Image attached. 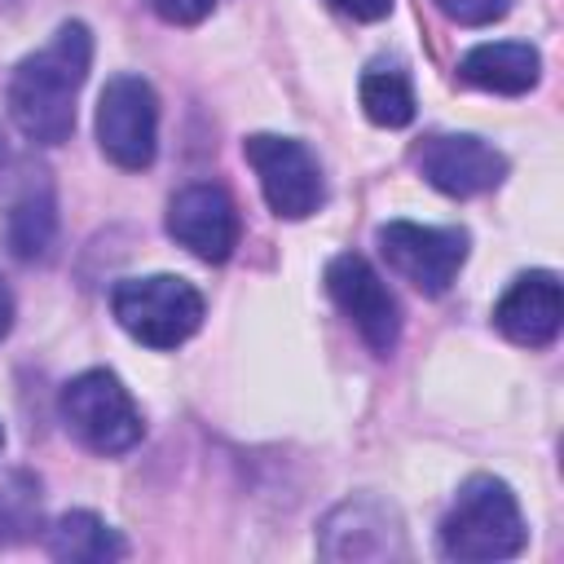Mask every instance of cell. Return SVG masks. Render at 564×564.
Here are the masks:
<instances>
[{"mask_svg":"<svg viewBox=\"0 0 564 564\" xmlns=\"http://www.w3.org/2000/svg\"><path fill=\"white\" fill-rule=\"evenodd\" d=\"M379 251L410 286H419L423 295H445L467 260V229L388 220L379 225Z\"/></svg>","mask_w":564,"mask_h":564,"instance_id":"52a82bcc","label":"cell"},{"mask_svg":"<svg viewBox=\"0 0 564 564\" xmlns=\"http://www.w3.org/2000/svg\"><path fill=\"white\" fill-rule=\"evenodd\" d=\"M560 317H564V291L551 269L520 273L494 304V326L520 348H546L560 335Z\"/></svg>","mask_w":564,"mask_h":564,"instance_id":"7c38bea8","label":"cell"},{"mask_svg":"<svg viewBox=\"0 0 564 564\" xmlns=\"http://www.w3.org/2000/svg\"><path fill=\"white\" fill-rule=\"evenodd\" d=\"M97 145L110 163L141 172L159 154V97L141 75L106 79L97 97Z\"/></svg>","mask_w":564,"mask_h":564,"instance_id":"5b68a950","label":"cell"},{"mask_svg":"<svg viewBox=\"0 0 564 564\" xmlns=\"http://www.w3.org/2000/svg\"><path fill=\"white\" fill-rule=\"evenodd\" d=\"M40 524V489L26 476L0 485V542H18Z\"/></svg>","mask_w":564,"mask_h":564,"instance_id":"e0dca14e","label":"cell"},{"mask_svg":"<svg viewBox=\"0 0 564 564\" xmlns=\"http://www.w3.org/2000/svg\"><path fill=\"white\" fill-rule=\"evenodd\" d=\"M167 234L203 264H225L238 247V207L225 185L198 181L172 194L167 203Z\"/></svg>","mask_w":564,"mask_h":564,"instance_id":"9c48e42d","label":"cell"},{"mask_svg":"<svg viewBox=\"0 0 564 564\" xmlns=\"http://www.w3.org/2000/svg\"><path fill=\"white\" fill-rule=\"evenodd\" d=\"M361 110L370 123L379 128H405L414 119V93H410V79L401 70H388V66H370L361 75Z\"/></svg>","mask_w":564,"mask_h":564,"instance_id":"2e32d148","label":"cell"},{"mask_svg":"<svg viewBox=\"0 0 564 564\" xmlns=\"http://www.w3.org/2000/svg\"><path fill=\"white\" fill-rule=\"evenodd\" d=\"M0 445H4V427H0Z\"/></svg>","mask_w":564,"mask_h":564,"instance_id":"603a6c76","label":"cell"},{"mask_svg":"<svg viewBox=\"0 0 564 564\" xmlns=\"http://www.w3.org/2000/svg\"><path fill=\"white\" fill-rule=\"evenodd\" d=\"M115 322L145 348H176L203 326V295L176 273L123 278L110 291Z\"/></svg>","mask_w":564,"mask_h":564,"instance_id":"3957f363","label":"cell"},{"mask_svg":"<svg viewBox=\"0 0 564 564\" xmlns=\"http://www.w3.org/2000/svg\"><path fill=\"white\" fill-rule=\"evenodd\" d=\"M145 4L172 26H194L216 9V0H145Z\"/></svg>","mask_w":564,"mask_h":564,"instance_id":"d6986e66","label":"cell"},{"mask_svg":"<svg viewBox=\"0 0 564 564\" xmlns=\"http://www.w3.org/2000/svg\"><path fill=\"white\" fill-rule=\"evenodd\" d=\"M322 555L326 560H392L405 555L401 520L379 498H352L339 502L322 520Z\"/></svg>","mask_w":564,"mask_h":564,"instance_id":"8fae6325","label":"cell"},{"mask_svg":"<svg viewBox=\"0 0 564 564\" xmlns=\"http://www.w3.org/2000/svg\"><path fill=\"white\" fill-rule=\"evenodd\" d=\"M57 234V212H53V189L48 181H26V189L13 198L4 216V238L18 260H44Z\"/></svg>","mask_w":564,"mask_h":564,"instance_id":"9a60e30c","label":"cell"},{"mask_svg":"<svg viewBox=\"0 0 564 564\" xmlns=\"http://www.w3.org/2000/svg\"><path fill=\"white\" fill-rule=\"evenodd\" d=\"M0 163H4V141H0Z\"/></svg>","mask_w":564,"mask_h":564,"instance_id":"7402d4cb","label":"cell"},{"mask_svg":"<svg viewBox=\"0 0 564 564\" xmlns=\"http://www.w3.org/2000/svg\"><path fill=\"white\" fill-rule=\"evenodd\" d=\"M326 4L348 13V18H357V22H379V18L392 13V0H326Z\"/></svg>","mask_w":564,"mask_h":564,"instance_id":"ffe728a7","label":"cell"},{"mask_svg":"<svg viewBox=\"0 0 564 564\" xmlns=\"http://www.w3.org/2000/svg\"><path fill=\"white\" fill-rule=\"evenodd\" d=\"M326 295L335 300V308L357 326V335L388 357L401 339V308L397 295L388 291V282L375 273V264L357 251H339L326 264Z\"/></svg>","mask_w":564,"mask_h":564,"instance_id":"ba28073f","label":"cell"},{"mask_svg":"<svg viewBox=\"0 0 564 564\" xmlns=\"http://www.w3.org/2000/svg\"><path fill=\"white\" fill-rule=\"evenodd\" d=\"M48 555L62 560V564H110L128 551V542L93 511H66L48 524V538H44Z\"/></svg>","mask_w":564,"mask_h":564,"instance_id":"5bb4252c","label":"cell"},{"mask_svg":"<svg viewBox=\"0 0 564 564\" xmlns=\"http://www.w3.org/2000/svg\"><path fill=\"white\" fill-rule=\"evenodd\" d=\"M57 410H62L66 432L84 449H93V454H123L145 432L132 392L110 370H84V375H75L62 388Z\"/></svg>","mask_w":564,"mask_h":564,"instance_id":"277c9868","label":"cell"},{"mask_svg":"<svg viewBox=\"0 0 564 564\" xmlns=\"http://www.w3.org/2000/svg\"><path fill=\"white\" fill-rule=\"evenodd\" d=\"M242 154L260 181V194L273 216L282 220H304L322 207V167L308 154L304 141L278 137V132H256L242 141Z\"/></svg>","mask_w":564,"mask_h":564,"instance_id":"8992f818","label":"cell"},{"mask_svg":"<svg viewBox=\"0 0 564 564\" xmlns=\"http://www.w3.org/2000/svg\"><path fill=\"white\" fill-rule=\"evenodd\" d=\"M93 35L84 22H62L44 48L18 62L9 79V119L35 145H62L75 132V97L88 79Z\"/></svg>","mask_w":564,"mask_h":564,"instance_id":"6da1fadb","label":"cell"},{"mask_svg":"<svg viewBox=\"0 0 564 564\" xmlns=\"http://www.w3.org/2000/svg\"><path fill=\"white\" fill-rule=\"evenodd\" d=\"M414 167L432 189H441L449 198L485 194V189L502 185V176H507V159L471 132H436V137L419 141Z\"/></svg>","mask_w":564,"mask_h":564,"instance_id":"30bf717a","label":"cell"},{"mask_svg":"<svg viewBox=\"0 0 564 564\" xmlns=\"http://www.w3.org/2000/svg\"><path fill=\"white\" fill-rule=\"evenodd\" d=\"M9 326H13V291H9V282L0 278V339L9 335Z\"/></svg>","mask_w":564,"mask_h":564,"instance_id":"44dd1931","label":"cell"},{"mask_svg":"<svg viewBox=\"0 0 564 564\" xmlns=\"http://www.w3.org/2000/svg\"><path fill=\"white\" fill-rule=\"evenodd\" d=\"M441 551L449 560H511L524 551V516L507 480L471 476L441 520Z\"/></svg>","mask_w":564,"mask_h":564,"instance_id":"7a4b0ae2","label":"cell"},{"mask_svg":"<svg viewBox=\"0 0 564 564\" xmlns=\"http://www.w3.org/2000/svg\"><path fill=\"white\" fill-rule=\"evenodd\" d=\"M436 9L458 26H489L507 13V0H436Z\"/></svg>","mask_w":564,"mask_h":564,"instance_id":"ac0fdd59","label":"cell"},{"mask_svg":"<svg viewBox=\"0 0 564 564\" xmlns=\"http://www.w3.org/2000/svg\"><path fill=\"white\" fill-rule=\"evenodd\" d=\"M542 75V57L533 44H516V40H498V44H476L471 53H463L458 62V79L485 93H502V97H520L538 84Z\"/></svg>","mask_w":564,"mask_h":564,"instance_id":"4fadbf2b","label":"cell"}]
</instances>
